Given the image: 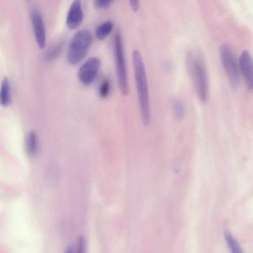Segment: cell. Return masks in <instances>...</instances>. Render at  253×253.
<instances>
[{
  "label": "cell",
  "mask_w": 253,
  "mask_h": 253,
  "mask_svg": "<svg viewBox=\"0 0 253 253\" xmlns=\"http://www.w3.org/2000/svg\"><path fill=\"white\" fill-rule=\"evenodd\" d=\"M32 21L37 44L40 48L43 49L46 44L45 30L42 15L37 10L32 12Z\"/></svg>",
  "instance_id": "cell-8"
},
{
  "label": "cell",
  "mask_w": 253,
  "mask_h": 253,
  "mask_svg": "<svg viewBox=\"0 0 253 253\" xmlns=\"http://www.w3.org/2000/svg\"><path fill=\"white\" fill-rule=\"evenodd\" d=\"M83 19V12L81 1L74 0L70 8L66 19V24L70 29H75L81 24Z\"/></svg>",
  "instance_id": "cell-9"
},
{
  "label": "cell",
  "mask_w": 253,
  "mask_h": 253,
  "mask_svg": "<svg viewBox=\"0 0 253 253\" xmlns=\"http://www.w3.org/2000/svg\"><path fill=\"white\" fill-rule=\"evenodd\" d=\"M65 253H73V250L71 247H69L66 250Z\"/></svg>",
  "instance_id": "cell-21"
},
{
  "label": "cell",
  "mask_w": 253,
  "mask_h": 253,
  "mask_svg": "<svg viewBox=\"0 0 253 253\" xmlns=\"http://www.w3.org/2000/svg\"><path fill=\"white\" fill-rule=\"evenodd\" d=\"M164 64H165L164 67H165V68H166L167 69H170V68H171V65H170V64H169V62H165L164 63Z\"/></svg>",
  "instance_id": "cell-20"
},
{
  "label": "cell",
  "mask_w": 253,
  "mask_h": 253,
  "mask_svg": "<svg viewBox=\"0 0 253 253\" xmlns=\"http://www.w3.org/2000/svg\"><path fill=\"white\" fill-rule=\"evenodd\" d=\"M239 69L250 90L253 88V60L250 52L244 50L239 58Z\"/></svg>",
  "instance_id": "cell-7"
},
{
  "label": "cell",
  "mask_w": 253,
  "mask_h": 253,
  "mask_svg": "<svg viewBox=\"0 0 253 253\" xmlns=\"http://www.w3.org/2000/svg\"><path fill=\"white\" fill-rule=\"evenodd\" d=\"M86 244L84 237L80 236L77 241L75 253H86Z\"/></svg>",
  "instance_id": "cell-16"
},
{
  "label": "cell",
  "mask_w": 253,
  "mask_h": 253,
  "mask_svg": "<svg viewBox=\"0 0 253 253\" xmlns=\"http://www.w3.org/2000/svg\"><path fill=\"white\" fill-rule=\"evenodd\" d=\"M26 149L30 155H34L37 149V139L36 134L34 132L29 133L26 140Z\"/></svg>",
  "instance_id": "cell-13"
},
{
  "label": "cell",
  "mask_w": 253,
  "mask_h": 253,
  "mask_svg": "<svg viewBox=\"0 0 253 253\" xmlns=\"http://www.w3.org/2000/svg\"><path fill=\"white\" fill-rule=\"evenodd\" d=\"M92 42L90 32L83 29L77 32L71 40L67 51V58L72 65L79 63L86 54Z\"/></svg>",
  "instance_id": "cell-3"
},
{
  "label": "cell",
  "mask_w": 253,
  "mask_h": 253,
  "mask_svg": "<svg viewBox=\"0 0 253 253\" xmlns=\"http://www.w3.org/2000/svg\"><path fill=\"white\" fill-rule=\"evenodd\" d=\"M114 53L119 86L122 93H128L127 71L121 35L117 32L114 37Z\"/></svg>",
  "instance_id": "cell-5"
},
{
  "label": "cell",
  "mask_w": 253,
  "mask_h": 253,
  "mask_svg": "<svg viewBox=\"0 0 253 253\" xmlns=\"http://www.w3.org/2000/svg\"><path fill=\"white\" fill-rule=\"evenodd\" d=\"M219 52L230 85L232 88H236L240 83V73L236 57L231 48L226 43L221 45Z\"/></svg>",
  "instance_id": "cell-4"
},
{
  "label": "cell",
  "mask_w": 253,
  "mask_h": 253,
  "mask_svg": "<svg viewBox=\"0 0 253 253\" xmlns=\"http://www.w3.org/2000/svg\"><path fill=\"white\" fill-rule=\"evenodd\" d=\"M129 5L134 11H137L139 8V1L138 0H130Z\"/></svg>",
  "instance_id": "cell-19"
},
{
  "label": "cell",
  "mask_w": 253,
  "mask_h": 253,
  "mask_svg": "<svg viewBox=\"0 0 253 253\" xmlns=\"http://www.w3.org/2000/svg\"><path fill=\"white\" fill-rule=\"evenodd\" d=\"M132 57L141 116L143 124L148 125L150 120V112L145 66L139 51L134 50Z\"/></svg>",
  "instance_id": "cell-2"
},
{
  "label": "cell",
  "mask_w": 253,
  "mask_h": 253,
  "mask_svg": "<svg viewBox=\"0 0 253 253\" xmlns=\"http://www.w3.org/2000/svg\"><path fill=\"white\" fill-rule=\"evenodd\" d=\"M110 89V83L107 80H104L101 84L99 88V94L101 97L106 98L109 94Z\"/></svg>",
  "instance_id": "cell-15"
},
{
  "label": "cell",
  "mask_w": 253,
  "mask_h": 253,
  "mask_svg": "<svg viewBox=\"0 0 253 253\" xmlns=\"http://www.w3.org/2000/svg\"><path fill=\"white\" fill-rule=\"evenodd\" d=\"M112 2V1L110 0H96L94 2L95 6L99 8H107Z\"/></svg>",
  "instance_id": "cell-18"
},
{
  "label": "cell",
  "mask_w": 253,
  "mask_h": 253,
  "mask_svg": "<svg viewBox=\"0 0 253 253\" xmlns=\"http://www.w3.org/2000/svg\"><path fill=\"white\" fill-rule=\"evenodd\" d=\"M224 237L231 253H243L239 243L230 231H225Z\"/></svg>",
  "instance_id": "cell-12"
},
{
  "label": "cell",
  "mask_w": 253,
  "mask_h": 253,
  "mask_svg": "<svg viewBox=\"0 0 253 253\" xmlns=\"http://www.w3.org/2000/svg\"><path fill=\"white\" fill-rule=\"evenodd\" d=\"M172 103L175 117L178 120L181 119L183 117L185 113V108L183 102L179 99L174 98L173 100Z\"/></svg>",
  "instance_id": "cell-14"
},
{
  "label": "cell",
  "mask_w": 253,
  "mask_h": 253,
  "mask_svg": "<svg viewBox=\"0 0 253 253\" xmlns=\"http://www.w3.org/2000/svg\"><path fill=\"white\" fill-rule=\"evenodd\" d=\"M114 25L111 21H106L99 25L95 31V36L99 40H103L111 32Z\"/></svg>",
  "instance_id": "cell-11"
},
{
  "label": "cell",
  "mask_w": 253,
  "mask_h": 253,
  "mask_svg": "<svg viewBox=\"0 0 253 253\" xmlns=\"http://www.w3.org/2000/svg\"><path fill=\"white\" fill-rule=\"evenodd\" d=\"M188 74L199 99L205 102L208 96L209 80L204 58L198 50H190L186 55Z\"/></svg>",
  "instance_id": "cell-1"
},
{
  "label": "cell",
  "mask_w": 253,
  "mask_h": 253,
  "mask_svg": "<svg viewBox=\"0 0 253 253\" xmlns=\"http://www.w3.org/2000/svg\"><path fill=\"white\" fill-rule=\"evenodd\" d=\"M62 48V45L61 44L55 46L49 51L47 54V59L52 60L55 58L61 52Z\"/></svg>",
  "instance_id": "cell-17"
},
{
  "label": "cell",
  "mask_w": 253,
  "mask_h": 253,
  "mask_svg": "<svg viewBox=\"0 0 253 253\" xmlns=\"http://www.w3.org/2000/svg\"><path fill=\"white\" fill-rule=\"evenodd\" d=\"M11 102L10 84L7 77L3 78L0 87V104L3 107L9 106Z\"/></svg>",
  "instance_id": "cell-10"
},
{
  "label": "cell",
  "mask_w": 253,
  "mask_h": 253,
  "mask_svg": "<svg viewBox=\"0 0 253 253\" xmlns=\"http://www.w3.org/2000/svg\"><path fill=\"white\" fill-rule=\"evenodd\" d=\"M100 65L99 58L96 57L88 58L78 71V76L80 81L85 85L92 83L97 76Z\"/></svg>",
  "instance_id": "cell-6"
}]
</instances>
